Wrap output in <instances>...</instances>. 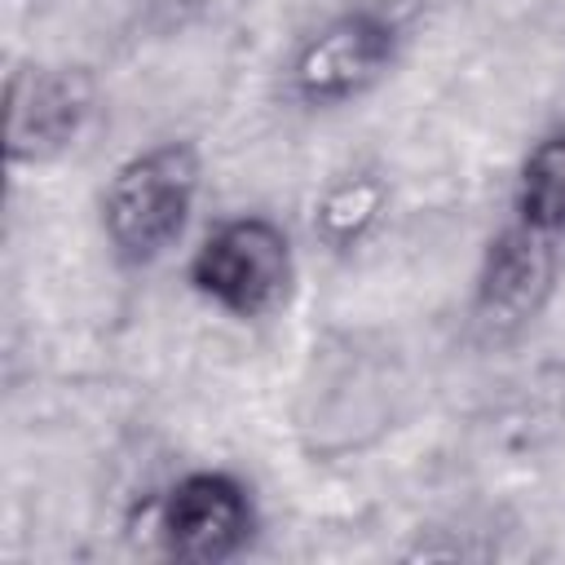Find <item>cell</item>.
Returning a JSON list of instances; mask_svg holds the SVG:
<instances>
[{"label": "cell", "mask_w": 565, "mask_h": 565, "mask_svg": "<svg viewBox=\"0 0 565 565\" xmlns=\"http://www.w3.org/2000/svg\"><path fill=\"white\" fill-rule=\"evenodd\" d=\"M296 278L287 234L265 216H238L216 225L190 260V282L199 296L234 318H260L287 300Z\"/></svg>", "instance_id": "cell-2"}, {"label": "cell", "mask_w": 565, "mask_h": 565, "mask_svg": "<svg viewBox=\"0 0 565 565\" xmlns=\"http://www.w3.org/2000/svg\"><path fill=\"white\" fill-rule=\"evenodd\" d=\"M159 530L177 561L216 565L243 552L252 534V499L230 472H190L168 490Z\"/></svg>", "instance_id": "cell-4"}, {"label": "cell", "mask_w": 565, "mask_h": 565, "mask_svg": "<svg viewBox=\"0 0 565 565\" xmlns=\"http://www.w3.org/2000/svg\"><path fill=\"white\" fill-rule=\"evenodd\" d=\"M397 35L375 13H344L305 40L291 84L309 106H335L366 93L393 66Z\"/></svg>", "instance_id": "cell-3"}, {"label": "cell", "mask_w": 565, "mask_h": 565, "mask_svg": "<svg viewBox=\"0 0 565 565\" xmlns=\"http://www.w3.org/2000/svg\"><path fill=\"white\" fill-rule=\"evenodd\" d=\"M380 207H384V181L371 172H358L335 181L322 194V203L313 207V230L327 247H353L375 225Z\"/></svg>", "instance_id": "cell-8"}, {"label": "cell", "mask_w": 565, "mask_h": 565, "mask_svg": "<svg viewBox=\"0 0 565 565\" xmlns=\"http://www.w3.org/2000/svg\"><path fill=\"white\" fill-rule=\"evenodd\" d=\"M199 194V154L185 141H163L115 168L102 225L124 265L159 260L185 230Z\"/></svg>", "instance_id": "cell-1"}, {"label": "cell", "mask_w": 565, "mask_h": 565, "mask_svg": "<svg viewBox=\"0 0 565 565\" xmlns=\"http://www.w3.org/2000/svg\"><path fill=\"white\" fill-rule=\"evenodd\" d=\"M93 110V84L84 71L26 66L9 79V159L40 163L66 150Z\"/></svg>", "instance_id": "cell-6"}, {"label": "cell", "mask_w": 565, "mask_h": 565, "mask_svg": "<svg viewBox=\"0 0 565 565\" xmlns=\"http://www.w3.org/2000/svg\"><path fill=\"white\" fill-rule=\"evenodd\" d=\"M561 252L556 238L516 221L490 238L477 274V318L494 331H516L534 322L556 287Z\"/></svg>", "instance_id": "cell-5"}, {"label": "cell", "mask_w": 565, "mask_h": 565, "mask_svg": "<svg viewBox=\"0 0 565 565\" xmlns=\"http://www.w3.org/2000/svg\"><path fill=\"white\" fill-rule=\"evenodd\" d=\"M516 221L561 238L565 234V128L534 141L516 181Z\"/></svg>", "instance_id": "cell-7"}]
</instances>
